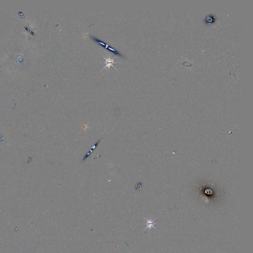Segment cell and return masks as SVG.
I'll return each instance as SVG.
<instances>
[{"instance_id":"6da1fadb","label":"cell","mask_w":253,"mask_h":253,"mask_svg":"<svg viewBox=\"0 0 253 253\" xmlns=\"http://www.w3.org/2000/svg\"><path fill=\"white\" fill-rule=\"evenodd\" d=\"M91 38H92L93 40L95 41V42H96L97 43H98L99 45L104 46L105 48H107L108 50H109V51H112V52L114 53V54H116V55L120 56H122V57L123 56L121 54H120V53H119V51H116L115 49H114V48H112V47L109 46V45H107V44H106V43H104L102 41H100V40L98 39H97V38H95V37H94L91 36Z\"/></svg>"},{"instance_id":"7a4b0ae2","label":"cell","mask_w":253,"mask_h":253,"mask_svg":"<svg viewBox=\"0 0 253 253\" xmlns=\"http://www.w3.org/2000/svg\"><path fill=\"white\" fill-rule=\"evenodd\" d=\"M103 58H104V59H105V60H106V65L105 66V67H104L102 69V70L106 69V68H107L108 69H109L111 67H113L114 68V69H116V70H118L117 69H116V68L114 67V65H113L114 64L119 63L118 62H114V59L115 57H114V59H112L111 57H109V56L107 57H105L104 56H103Z\"/></svg>"},{"instance_id":"3957f363","label":"cell","mask_w":253,"mask_h":253,"mask_svg":"<svg viewBox=\"0 0 253 253\" xmlns=\"http://www.w3.org/2000/svg\"><path fill=\"white\" fill-rule=\"evenodd\" d=\"M100 140H98V142H97L96 143H95V144H94V146H92V149L90 150L89 151V152L87 153L86 155H85L84 157L83 158V161H84L86 160L87 159V158L89 157L91 155V154L92 153V152L94 151V150L95 149V147H97V146H98V145L100 144Z\"/></svg>"},{"instance_id":"277c9868","label":"cell","mask_w":253,"mask_h":253,"mask_svg":"<svg viewBox=\"0 0 253 253\" xmlns=\"http://www.w3.org/2000/svg\"><path fill=\"white\" fill-rule=\"evenodd\" d=\"M211 191L210 190H208V192L206 191V193H208V194H210V193H212V192H210Z\"/></svg>"}]
</instances>
